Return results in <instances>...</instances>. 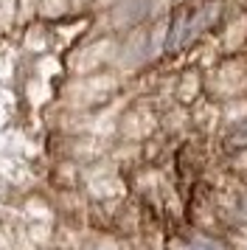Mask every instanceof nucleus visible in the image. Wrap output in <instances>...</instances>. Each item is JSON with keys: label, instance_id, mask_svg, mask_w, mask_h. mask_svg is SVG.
<instances>
[{"label": "nucleus", "instance_id": "2", "mask_svg": "<svg viewBox=\"0 0 247 250\" xmlns=\"http://www.w3.org/2000/svg\"><path fill=\"white\" fill-rule=\"evenodd\" d=\"M188 250H222V248H219L216 242H194Z\"/></svg>", "mask_w": 247, "mask_h": 250}, {"label": "nucleus", "instance_id": "1", "mask_svg": "<svg viewBox=\"0 0 247 250\" xmlns=\"http://www.w3.org/2000/svg\"><path fill=\"white\" fill-rule=\"evenodd\" d=\"M227 144H230L233 149L247 146V121H242V124H236L233 129H230V135H227Z\"/></svg>", "mask_w": 247, "mask_h": 250}]
</instances>
